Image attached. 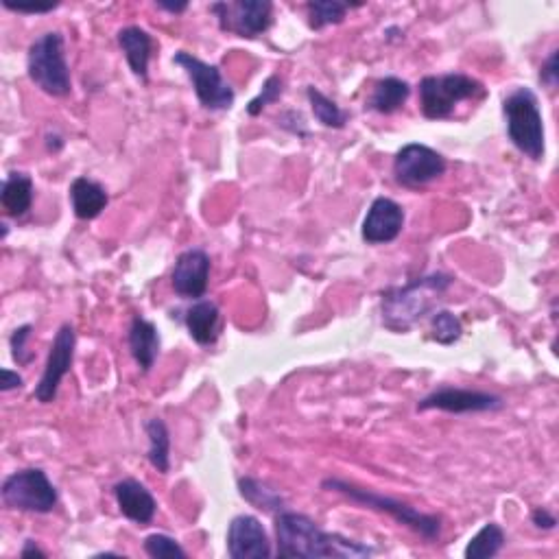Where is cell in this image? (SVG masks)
<instances>
[{"mask_svg":"<svg viewBox=\"0 0 559 559\" xmlns=\"http://www.w3.org/2000/svg\"><path fill=\"white\" fill-rule=\"evenodd\" d=\"M276 540L280 557H370L372 546L343 538L339 533H326L304 514L295 511H278Z\"/></svg>","mask_w":559,"mask_h":559,"instance_id":"1","label":"cell"},{"mask_svg":"<svg viewBox=\"0 0 559 559\" xmlns=\"http://www.w3.org/2000/svg\"><path fill=\"white\" fill-rule=\"evenodd\" d=\"M450 284H453V278L446 273H431V276L413 280L404 287L383 291V302H380L383 324L391 332H407L420 319L435 311Z\"/></svg>","mask_w":559,"mask_h":559,"instance_id":"2","label":"cell"},{"mask_svg":"<svg viewBox=\"0 0 559 559\" xmlns=\"http://www.w3.org/2000/svg\"><path fill=\"white\" fill-rule=\"evenodd\" d=\"M507 136L520 153L531 160L544 158V123L540 101L529 88H518L503 101Z\"/></svg>","mask_w":559,"mask_h":559,"instance_id":"3","label":"cell"},{"mask_svg":"<svg viewBox=\"0 0 559 559\" xmlns=\"http://www.w3.org/2000/svg\"><path fill=\"white\" fill-rule=\"evenodd\" d=\"M27 73L35 86L46 94L66 97L73 83H70V68L66 62L62 33H44L29 46Z\"/></svg>","mask_w":559,"mask_h":559,"instance_id":"4","label":"cell"},{"mask_svg":"<svg viewBox=\"0 0 559 559\" xmlns=\"http://www.w3.org/2000/svg\"><path fill=\"white\" fill-rule=\"evenodd\" d=\"M483 94V83L463 73L431 75L420 81V107L428 121H444L459 103L481 99Z\"/></svg>","mask_w":559,"mask_h":559,"instance_id":"5","label":"cell"},{"mask_svg":"<svg viewBox=\"0 0 559 559\" xmlns=\"http://www.w3.org/2000/svg\"><path fill=\"white\" fill-rule=\"evenodd\" d=\"M321 485H324L330 492H339L343 496H348L354 503H361L376 511H385V514L394 516L400 525L413 529L415 533H420L422 538L428 542L437 540L439 533H442V520H439L437 516L422 514V511H418L407 503H400V501H396V498L376 494L372 490H363V487H356L341 479H326Z\"/></svg>","mask_w":559,"mask_h":559,"instance_id":"6","label":"cell"},{"mask_svg":"<svg viewBox=\"0 0 559 559\" xmlns=\"http://www.w3.org/2000/svg\"><path fill=\"white\" fill-rule=\"evenodd\" d=\"M0 494H3V503L9 509L35 511V514H49L59 501L55 485L40 468H29L9 474Z\"/></svg>","mask_w":559,"mask_h":559,"instance_id":"7","label":"cell"},{"mask_svg":"<svg viewBox=\"0 0 559 559\" xmlns=\"http://www.w3.org/2000/svg\"><path fill=\"white\" fill-rule=\"evenodd\" d=\"M173 64L182 66L186 70V75L193 83L195 94L199 103L206 107V110H230L234 103V90L228 81L223 79L221 70L212 64L201 62L199 57L190 55L186 51H180L173 57Z\"/></svg>","mask_w":559,"mask_h":559,"instance_id":"8","label":"cell"},{"mask_svg":"<svg viewBox=\"0 0 559 559\" xmlns=\"http://www.w3.org/2000/svg\"><path fill=\"white\" fill-rule=\"evenodd\" d=\"M210 11L219 20L223 31L241 35V38H258L271 27L273 5L269 0H239V3H214Z\"/></svg>","mask_w":559,"mask_h":559,"instance_id":"9","label":"cell"},{"mask_svg":"<svg viewBox=\"0 0 559 559\" xmlns=\"http://www.w3.org/2000/svg\"><path fill=\"white\" fill-rule=\"evenodd\" d=\"M446 173V160L439 153L426 145H404L394 160V175L400 186L420 188L435 182L437 177Z\"/></svg>","mask_w":559,"mask_h":559,"instance_id":"10","label":"cell"},{"mask_svg":"<svg viewBox=\"0 0 559 559\" xmlns=\"http://www.w3.org/2000/svg\"><path fill=\"white\" fill-rule=\"evenodd\" d=\"M75 346H77L75 328L70 324H64L57 330V335L53 339L49 359H46L44 365V374L40 378L38 387H35V394H33L35 400L42 404H49L55 400L59 383H62V378L70 372V365H73Z\"/></svg>","mask_w":559,"mask_h":559,"instance_id":"11","label":"cell"},{"mask_svg":"<svg viewBox=\"0 0 559 559\" xmlns=\"http://www.w3.org/2000/svg\"><path fill=\"white\" fill-rule=\"evenodd\" d=\"M505 402L494 394H485V391H472V389H455L444 387L433 391L431 396H426L420 404L418 411H446V413H483V411H498L503 409Z\"/></svg>","mask_w":559,"mask_h":559,"instance_id":"12","label":"cell"},{"mask_svg":"<svg viewBox=\"0 0 559 559\" xmlns=\"http://www.w3.org/2000/svg\"><path fill=\"white\" fill-rule=\"evenodd\" d=\"M208 278H210V256L204 249H186L180 258L175 260V267L171 273V284L177 295L190 297H204L208 291Z\"/></svg>","mask_w":559,"mask_h":559,"instance_id":"13","label":"cell"},{"mask_svg":"<svg viewBox=\"0 0 559 559\" xmlns=\"http://www.w3.org/2000/svg\"><path fill=\"white\" fill-rule=\"evenodd\" d=\"M228 555L232 559H267L271 542L265 527L254 516H236L228 527Z\"/></svg>","mask_w":559,"mask_h":559,"instance_id":"14","label":"cell"},{"mask_svg":"<svg viewBox=\"0 0 559 559\" xmlns=\"http://www.w3.org/2000/svg\"><path fill=\"white\" fill-rule=\"evenodd\" d=\"M404 228V210L389 197H378L367 210L363 221V241L370 245H383L396 241Z\"/></svg>","mask_w":559,"mask_h":559,"instance_id":"15","label":"cell"},{"mask_svg":"<svg viewBox=\"0 0 559 559\" xmlns=\"http://www.w3.org/2000/svg\"><path fill=\"white\" fill-rule=\"evenodd\" d=\"M114 498L121 514L138 525H149L156 516L158 503L145 485L136 479H123L114 485Z\"/></svg>","mask_w":559,"mask_h":559,"instance_id":"16","label":"cell"},{"mask_svg":"<svg viewBox=\"0 0 559 559\" xmlns=\"http://www.w3.org/2000/svg\"><path fill=\"white\" fill-rule=\"evenodd\" d=\"M160 332L145 317H134L129 326V350L142 372H149L160 354Z\"/></svg>","mask_w":559,"mask_h":559,"instance_id":"17","label":"cell"},{"mask_svg":"<svg viewBox=\"0 0 559 559\" xmlns=\"http://www.w3.org/2000/svg\"><path fill=\"white\" fill-rule=\"evenodd\" d=\"M118 46H121L127 64L132 68V73L147 81L149 77V59H151V49H153V40L151 35L140 29V27H125L118 31Z\"/></svg>","mask_w":559,"mask_h":559,"instance_id":"18","label":"cell"},{"mask_svg":"<svg viewBox=\"0 0 559 559\" xmlns=\"http://www.w3.org/2000/svg\"><path fill=\"white\" fill-rule=\"evenodd\" d=\"M70 201H73V210L77 214V219L90 221V219H97L105 210L110 197H107L105 188L101 184L88 180V177H77V180L70 184Z\"/></svg>","mask_w":559,"mask_h":559,"instance_id":"19","label":"cell"},{"mask_svg":"<svg viewBox=\"0 0 559 559\" xmlns=\"http://www.w3.org/2000/svg\"><path fill=\"white\" fill-rule=\"evenodd\" d=\"M186 328L199 346H212L219 337V308L210 300H201L186 311Z\"/></svg>","mask_w":559,"mask_h":559,"instance_id":"20","label":"cell"},{"mask_svg":"<svg viewBox=\"0 0 559 559\" xmlns=\"http://www.w3.org/2000/svg\"><path fill=\"white\" fill-rule=\"evenodd\" d=\"M0 204L9 217L20 219L31 210L33 204V180L27 173H9L0 190Z\"/></svg>","mask_w":559,"mask_h":559,"instance_id":"21","label":"cell"},{"mask_svg":"<svg viewBox=\"0 0 559 559\" xmlns=\"http://www.w3.org/2000/svg\"><path fill=\"white\" fill-rule=\"evenodd\" d=\"M411 94V86L404 79L398 77H385L380 79L370 97V105L378 114H394L400 107L407 103Z\"/></svg>","mask_w":559,"mask_h":559,"instance_id":"22","label":"cell"},{"mask_svg":"<svg viewBox=\"0 0 559 559\" xmlns=\"http://www.w3.org/2000/svg\"><path fill=\"white\" fill-rule=\"evenodd\" d=\"M147 437H149V463L158 472L166 474L171 468V435H169V428L160 420V418H153L147 422L145 426Z\"/></svg>","mask_w":559,"mask_h":559,"instance_id":"23","label":"cell"},{"mask_svg":"<svg viewBox=\"0 0 559 559\" xmlns=\"http://www.w3.org/2000/svg\"><path fill=\"white\" fill-rule=\"evenodd\" d=\"M505 546V531L496 525V522H487V525L474 535L466 546V559H487L496 557Z\"/></svg>","mask_w":559,"mask_h":559,"instance_id":"24","label":"cell"},{"mask_svg":"<svg viewBox=\"0 0 559 559\" xmlns=\"http://www.w3.org/2000/svg\"><path fill=\"white\" fill-rule=\"evenodd\" d=\"M306 97H308V103H311V107H313L315 118L324 127H328V129H341L343 125L348 123L346 112H343L335 101L328 99L324 92H319L317 88L308 86Z\"/></svg>","mask_w":559,"mask_h":559,"instance_id":"25","label":"cell"},{"mask_svg":"<svg viewBox=\"0 0 559 559\" xmlns=\"http://www.w3.org/2000/svg\"><path fill=\"white\" fill-rule=\"evenodd\" d=\"M239 490L245 501L249 505H254L256 509H265V511H282L284 509L282 496L278 492L269 490L267 485H263L252 477H243L239 481Z\"/></svg>","mask_w":559,"mask_h":559,"instance_id":"26","label":"cell"},{"mask_svg":"<svg viewBox=\"0 0 559 559\" xmlns=\"http://www.w3.org/2000/svg\"><path fill=\"white\" fill-rule=\"evenodd\" d=\"M352 5L339 3V0H315V3H308V22H311V29H324L328 25H339L346 18L348 9Z\"/></svg>","mask_w":559,"mask_h":559,"instance_id":"27","label":"cell"},{"mask_svg":"<svg viewBox=\"0 0 559 559\" xmlns=\"http://www.w3.org/2000/svg\"><path fill=\"white\" fill-rule=\"evenodd\" d=\"M463 335V326L457 315L450 311H435L431 317V337L442 346H453Z\"/></svg>","mask_w":559,"mask_h":559,"instance_id":"28","label":"cell"},{"mask_svg":"<svg viewBox=\"0 0 559 559\" xmlns=\"http://www.w3.org/2000/svg\"><path fill=\"white\" fill-rule=\"evenodd\" d=\"M145 553L149 557H188V553L182 549V544L173 540L171 535L164 533H153L149 538H145Z\"/></svg>","mask_w":559,"mask_h":559,"instance_id":"29","label":"cell"},{"mask_svg":"<svg viewBox=\"0 0 559 559\" xmlns=\"http://www.w3.org/2000/svg\"><path fill=\"white\" fill-rule=\"evenodd\" d=\"M282 90H284V83L278 75H271L265 83H263V90H260L258 97L254 101H249L247 105V114L249 116H258L260 112L265 110L267 105L276 103L282 97Z\"/></svg>","mask_w":559,"mask_h":559,"instance_id":"30","label":"cell"},{"mask_svg":"<svg viewBox=\"0 0 559 559\" xmlns=\"http://www.w3.org/2000/svg\"><path fill=\"white\" fill-rule=\"evenodd\" d=\"M31 335V326H20L18 330H14L9 343H11V354H14V361L18 365H29L33 356L27 354V339Z\"/></svg>","mask_w":559,"mask_h":559,"instance_id":"31","label":"cell"},{"mask_svg":"<svg viewBox=\"0 0 559 559\" xmlns=\"http://www.w3.org/2000/svg\"><path fill=\"white\" fill-rule=\"evenodd\" d=\"M557 79H559V70H557V51H553L549 55V59L542 64L540 68V81L544 83L546 88H555L557 86Z\"/></svg>","mask_w":559,"mask_h":559,"instance_id":"32","label":"cell"},{"mask_svg":"<svg viewBox=\"0 0 559 559\" xmlns=\"http://www.w3.org/2000/svg\"><path fill=\"white\" fill-rule=\"evenodd\" d=\"M531 520H533V525L538 527V529H555V525H557V518L551 514V511H546V509H542V507H538V509H533V514H531Z\"/></svg>","mask_w":559,"mask_h":559,"instance_id":"33","label":"cell"},{"mask_svg":"<svg viewBox=\"0 0 559 559\" xmlns=\"http://www.w3.org/2000/svg\"><path fill=\"white\" fill-rule=\"evenodd\" d=\"M5 7L11 9V11H18V14H49V11H53L57 5H38V7H27V5H14V3H9V0H5Z\"/></svg>","mask_w":559,"mask_h":559,"instance_id":"34","label":"cell"},{"mask_svg":"<svg viewBox=\"0 0 559 559\" xmlns=\"http://www.w3.org/2000/svg\"><path fill=\"white\" fill-rule=\"evenodd\" d=\"M0 389L3 391H11V389H16V387H22V376L18 372H11V370H3L0 372Z\"/></svg>","mask_w":559,"mask_h":559,"instance_id":"35","label":"cell"},{"mask_svg":"<svg viewBox=\"0 0 559 559\" xmlns=\"http://www.w3.org/2000/svg\"><path fill=\"white\" fill-rule=\"evenodd\" d=\"M20 557H46V553L33 540H27L25 549L20 551Z\"/></svg>","mask_w":559,"mask_h":559,"instance_id":"36","label":"cell"},{"mask_svg":"<svg viewBox=\"0 0 559 559\" xmlns=\"http://www.w3.org/2000/svg\"><path fill=\"white\" fill-rule=\"evenodd\" d=\"M162 9H166V11H171V14H182V11H186L188 9V3H158Z\"/></svg>","mask_w":559,"mask_h":559,"instance_id":"37","label":"cell"}]
</instances>
